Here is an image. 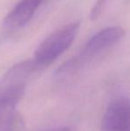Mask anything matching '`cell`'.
I'll return each mask as SVG.
<instances>
[{"label": "cell", "mask_w": 130, "mask_h": 131, "mask_svg": "<svg viewBox=\"0 0 130 131\" xmlns=\"http://www.w3.org/2000/svg\"><path fill=\"white\" fill-rule=\"evenodd\" d=\"M108 2H109V0H97L96 2L90 13V18L92 21H96L100 17Z\"/></svg>", "instance_id": "5"}, {"label": "cell", "mask_w": 130, "mask_h": 131, "mask_svg": "<svg viewBox=\"0 0 130 131\" xmlns=\"http://www.w3.org/2000/svg\"><path fill=\"white\" fill-rule=\"evenodd\" d=\"M45 0H21L4 20V27L18 29L24 27L35 15Z\"/></svg>", "instance_id": "4"}, {"label": "cell", "mask_w": 130, "mask_h": 131, "mask_svg": "<svg viewBox=\"0 0 130 131\" xmlns=\"http://www.w3.org/2000/svg\"><path fill=\"white\" fill-rule=\"evenodd\" d=\"M79 23H72L63 26L45 38L37 48L33 62L38 68L50 65L69 49L77 37Z\"/></svg>", "instance_id": "1"}, {"label": "cell", "mask_w": 130, "mask_h": 131, "mask_svg": "<svg viewBox=\"0 0 130 131\" xmlns=\"http://www.w3.org/2000/svg\"><path fill=\"white\" fill-rule=\"evenodd\" d=\"M45 131H69V128H51V129L45 130Z\"/></svg>", "instance_id": "6"}, {"label": "cell", "mask_w": 130, "mask_h": 131, "mask_svg": "<svg viewBox=\"0 0 130 131\" xmlns=\"http://www.w3.org/2000/svg\"><path fill=\"white\" fill-rule=\"evenodd\" d=\"M124 35L125 30L119 26L108 27L102 29L89 38L79 55L71 62L66 63L63 70H70V68L75 67L81 62L92 58L106 49L113 47L123 38Z\"/></svg>", "instance_id": "2"}, {"label": "cell", "mask_w": 130, "mask_h": 131, "mask_svg": "<svg viewBox=\"0 0 130 131\" xmlns=\"http://www.w3.org/2000/svg\"><path fill=\"white\" fill-rule=\"evenodd\" d=\"M102 131H130V98L119 95L109 103L102 119Z\"/></svg>", "instance_id": "3"}]
</instances>
